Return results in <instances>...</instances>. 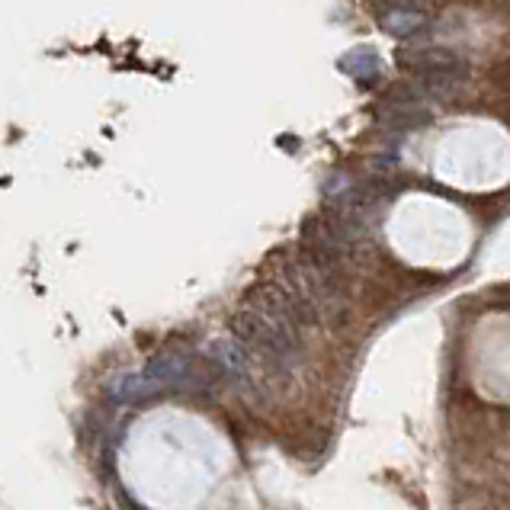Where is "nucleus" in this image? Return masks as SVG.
<instances>
[{
  "label": "nucleus",
  "instance_id": "f257e3e1",
  "mask_svg": "<svg viewBox=\"0 0 510 510\" xmlns=\"http://www.w3.org/2000/svg\"><path fill=\"white\" fill-rule=\"evenodd\" d=\"M501 424H504V427H507V430H510V411H504V414H501Z\"/></svg>",
  "mask_w": 510,
  "mask_h": 510
}]
</instances>
